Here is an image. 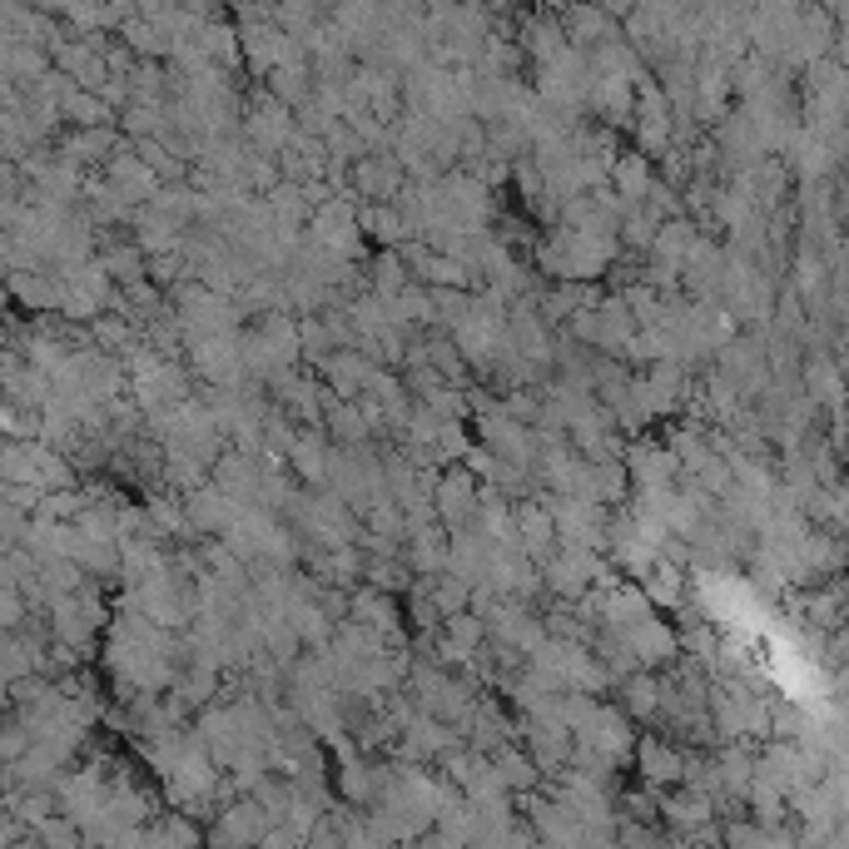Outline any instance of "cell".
Wrapping results in <instances>:
<instances>
[{"label": "cell", "mask_w": 849, "mask_h": 849, "mask_svg": "<svg viewBox=\"0 0 849 849\" xmlns=\"http://www.w3.org/2000/svg\"><path fill=\"white\" fill-rule=\"evenodd\" d=\"M309 248L338 258V264H363V234H358V209L348 199H328L309 214Z\"/></svg>", "instance_id": "1"}, {"label": "cell", "mask_w": 849, "mask_h": 849, "mask_svg": "<svg viewBox=\"0 0 849 849\" xmlns=\"http://www.w3.org/2000/svg\"><path fill=\"white\" fill-rule=\"evenodd\" d=\"M477 497H482V487L473 482V477L463 473V467H447V473H438V482H432V516H438L442 532H463L477 522Z\"/></svg>", "instance_id": "2"}, {"label": "cell", "mask_w": 849, "mask_h": 849, "mask_svg": "<svg viewBox=\"0 0 849 849\" xmlns=\"http://www.w3.org/2000/svg\"><path fill=\"white\" fill-rule=\"evenodd\" d=\"M477 428H482V447L492 452L497 463L516 467V473H532V463H537V432L522 428V422L502 418V408L487 412V418H477Z\"/></svg>", "instance_id": "3"}, {"label": "cell", "mask_w": 849, "mask_h": 849, "mask_svg": "<svg viewBox=\"0 0 849 849\" xmlns=\"http://www.w3.org/2000/svg\"><path fill=\"white\" fill-rule=\"evenodd\" d=\"M293 109H283L279 100H258L254 109L244 115V140H248V154H283L293 144Z\"/></svg>", "instance_id": "4"}, {"label": "cell", "mask_w": 849, "mask_h": 849, "mask_svg": "<svg viewBox=\"0 0 849 849\" xmlns=\"http://www.w3.org/2000/svg\"><path fill=\"white\" fill-rule=\"evenodd\" d=\"M621 467L626 477H631L636 492H671V482H676V463H671L666 447H651L646 438H636L631 447H621Z\"/></svg>", "instance_id": "5"}, {"label": "cell", "mask_w": 849, "mask_h": 849, "mask_svg": "<svg viewBox=\"0 0 849 849\" xmlns=\"http://www.w3.org/2000/svg\"><path fill=\"white\" fill-rule=\"evenodd\" d=\"M189 353H194V373L209 377L214 387H239L244 383V368H239V334L189 338Z\"/></svg>", "instance_id": "6"}, {"label": "cell", "mask_w": 849, "mask_h": 849, "mask_svg": "<svg viewBox=\"0 0 849 849\" xmlns=\"http://www.w3.org/2000/svg\"><path fill=\"white\" fill-rule=\"evenodd\" d=\"M621 641H626V651L636 656V666H666V661H676V656H681L676 631H671V626L661 621L656 612L626 626V631H621Z\"/></svg>", "instance_id": "7"}, {"label": "cell", "mask_w": 849, "mask_h": 849, "mask_svg": "<svg viewBox=\"0 0 849 849\" xmlns=\"http://www.w3.org/2000/svg\"><path fill=\"white\" fill-rule=\"evenodd\" d=\"M328 457H334V442H328V432L323 428H299L293 432V447L283 463L293 467V477H303L309 482V492H318V487H328Z\"/></svg>", "instance_id": "8"}, {"label": "cell", "mask_w": 849, "mask_h": 849, "mask_svg": "<svg viewBox=\"0 0 849 849\" xmlns=\"http://www.w3.org/2000/svg\"><path fill=\"white\" fill-rule=\"evenodd\" d=\"M512 516H516V551H522V557L527 561H547L551 551H557V532H551V512L542 502H516L512 507Z\"/></svg>", "instance_id": "9"}, {"label": "cell", "mask_w": 849, "mask_h": 849, "mask_svg": "<svg viewBox=\"0 0 849 849\" xmlns=\"http://www.w3.org/2000/svg\"><path fill=\"white\" fill-rule=\"evenodd\" d=\"M234 516H239V507L229 502L224 492H214L209 482L184 497V527H194L199 537H224V532L234 527Z\"/></svg>", "instance_id": "10"}, {"label": "cell", "mask_w": 849, "mask_h": 849, "mask_svg": "<svg viewBox=\"0 0 849 849\" xmlns=\"http://www.w3.org/2000/svg\"><path fill=\"white\" fill-rule=\"evenodd\" d=\"M606 184H612V194L621 199V205H646V194H651V184H656V170H651L646 154L626 150V154H616V160H612Z\"/></svg>", "instance_id": "11"}, {"label": "cell", "mask_w": 849, "mask_h": 849, "mask_svg": "<svg viewBox=\"0 0 849 849\" xmlns=\"http://www.w3.org/2000/svg\"><path fill=\"white\" fill-rule=\"evenodd\" d=\"M641 596H646V606L651 612H681L686 606V596H690V577H686V567H671V561H661L656 557V567H651V577L641 581Z\"/></svg>", "instance_id": "12"}, {"label": "cell", "mask_w": 849, "mask_h": 849, "mask_svg": "<svg viewBox=\"0 0 849 849\" xmlns=\"http://www.w3.org/2000/svg\"><path fill=\"white\" fill-rule=\"evenodd\" d=\"M408 283H412V274H408V264H403L398 248H377V254L368 258V293H373V299L393 303Z\"/></svg>", "instance_id": "13"}, {"label": "cell", "mask_w": 849, "mask_h": 849, "mask_svg": "<svg viewBox=\"0 0 849 849\" xmlns=\"http://www.w3.org/2000/svg\"><path fill=\"white\" fill-rule=\"evenodd\" d=\"M358 234L377 239L383 248H403L412 239V229L403 224V214L393 205H363V209H358Z\"/></svg>", "instance_id": "14"}, {"label": "cell", "mask_w": 849, "mask_h": 849, "mask_svg": "<svg viewBox=\"0 0 849 849\" xmlns=\"http://www.w3.org/2000/svg\"><path fill=\"white\" fill-rule=\"evenodd\" d=\"M700 229L690 224V219H666V224L656 229V239H651V248H646V258L651 264H666V269H676L681 274V258H686V248H690V239H696Z\"/></svg>", "instance_id": "15"}, {"label": "cell", "mask_w": 849, "mask_h": 849, "mask_svg": "<svg viewBox=\"0 0 849 849\" xmlns=\"http://www.w3.org/2000/svg\"><path fill=\"white\" fill-rule=\"evenodd\" d=\"M516 50H527L537 65L557 60V55L567 50V35H561L557 15H532V21H527V31H522V45H516Z\"/></svg>", "instance_id": "16"}, {"label": "cell", "mask_w": 849, "mask_h": 849, "mask_svg": "<svg viewBox=\"0 0 849 849\" xmlns=\"http://www.w3.org/2000/svg\"><path fill=\"white\" fill-rule=\"evenodd\" d=\"M323 428L338 438V447H368V422L363 412L353 408V403H334L328 398V408H323ZM328 438V442H334Z\"/></svg>", "instance_id": "17"}, {"label": "cell", "mask_w": 849, "mask_h": 849, "mask_svg": "<svg viewBox=\"0 0 849 849\" xmlns=\"http://www.w3.org/2000/svg\"><path fill=\"white\" fill-rule=\"evenodd\" d=\"M269 100H279L283 109H299L313 95V70L309 65H289V70H269Z\"/></svg>", "instance_id": "18"}, {"label": "cell", "mask_w": 849, "mask_h": 849, "mask_svg": "<svg viewBox=\"0 0 849 849\" xmlns=\"http://www.w3.org/2000/svg\"><path fill=\"white\" fill-rule=\"evenodd\" d=\"M184 248V234L174 224H164L154 209H144L140 214V254H150V258H170V254H179Z\"/></svg>", "instance_id": "19"}, {"label": "cell", "mask_w": 849, "mask_h": 849, "mask_svg": "<svg viewBox=\"0 0 849 849\" xmlns=\"http://www.w3.org/2000/svg\"><path fill=\"white\" fill-rule=\"evenodd\" d=\"M656 229H661V219L651 214V209L631 205L621 214V224H616V244H626L631 254H646V248H651V239H656Z\"/></svg>", "instance_id": "20"}, {"label": "cell", "mask_w": 849, "mask_h": 849, "mask_svg": "<svg viewBox=\"0 0 849 849\" xmlns=\"http://www.w3.org/2000/svg\"><path fill=\"white\" fill-rule=\"evenodd\" d=\"M264 209H269L274 224H293V229H303V219H309V205H303L299 184H274V189L264 194Z\"/></svg>", "instance_id": "21"}, {"label": "cell", "mask_w": 849, "mask_h": 849, "mask_svg": "<svg viewBox=\"0 0 849 849\" xmlns=\"http://www.w3.org/2000/svg\"><path fill=\"white\" fill-rule=\"evenodd\" d=\"M467 447H473V438H467V428L463 422H442L438 428V438H432V447H428V457H432V467H457L467 457Z\"/></svg>", "instance_id": "22"}, {"label": "cell", "mask_w": 849, "mask_h": 849, "mask_svg": "<svg viewBox=\"0 0 849 849\" xmlns=\"http://www.w3.org/2000/svg\"><path fill=\"white\" fill-rule=\"evenodd\" d=\"M363 516H368V537H377V542H403L408 537V527H403V512H398V502L393 497H377V502H368L363 507Z\"/></svg>", "instance_id": "23"}, {"label": "cell", "mask_w": 849, "mask_h": 849, "mask_svg": "<svg viewBox=\"0 0 849 849\" xmlns=\"http://www.w3.org/2000/svg\"><path fill=\"white\" fill-rule=\"evenodd\" d=\"M626 710H631V716H641V721H651V716H656L661 710V681L651 676V671H631V676H626Z\"/></svg>", "instance_id": "24"}, {"label": "cell", "mask_w": 849, "mask_h": 849, "mask_svg": "<svg viewBox=\"0 0 849 849\" xmlns=\"http://www.w3.org/2000/svg\"><path fill=\"white\" fill-rule=\"evenodd\" d=\"M428 368H432V373H438L447 387H463V383H467V363L457 358L452 338H428Z\"/></svg>", "instance_id": "25"}, {"label": "cell", "mask_w": 849, "mask_h": 849, "mask_svg": "<svg viewBox=\"0 0 849 849\" xmlns=\"http://www.w3.org/2000/svg\"><path fill=\"white\" fill-rule=\"evenodd\" d=\"M65 115H75L80 125H90V129H105L109 119H115V109L100 95H90V90H70V95H65Z\"/></svg>", "instance_id": "26"}, {"label": "cell", "mask_w": 849, "mask_h": 849, "mask_svg": "<svg viewBox=\"0 0 849 849\" xmlns=\"http://www.w3.org/2000/svg\"><path fill=\"white\" fill-rule=\"evenodd\" d=\"M641 770L651 775V780H676L686 765H681V755L671 751V745H661V741H646L641 745Z\"/></svg>", "instance_id": "27"}, {"label": "cell", "mask_w": 849, "mask_h": 849, "mask_svg": "<svg viewBox=\"0 0 849 849\" xmlns=\"http://www.w3.org/2000/svg\"><path fill=\"white\" fill-rule=\"evenodd\" d=\"M422 408L438 422H463L467 418V387H438V393L422 398Z\"/></svg>", "instance_id": "28"}, {"label": "cell", "mask_w": 849, "mask_h": 849, "mask_svg": "<svg viewBox=\"0 0 849 849\" xmlns=\"http://www.w3.org/2000/svg\"><path fill=\"white\" fill-rule=\"evenodd\" d=\"M497 408H502V418L532 428V418H537V408H542V393L537 387H507V398H497Z\"/></svg>", "instance_id": "29"}, {"label": "cell", "mask_w": 849, "mask_h": 849, "mask_svg": "<svg viewBox=\"0 0 849 849\" xmlns=\"http://www.w3.org/2000/svg\"><path fill=\"white\" fill-rule=\"evenodd\" d=\"M805 387H810V403H815V398L835 403L839 398V373L825 363V358H810V363H805Z\"/></svg>", "instance_id": "30"}, {"label": "cell", "mask_w": 849, "mask_h": 849, "mask_svg": "<svg viewBox=\"0 0 849 849\" xmlns=\"http://www.w3.org/2000/svg\"><path fill=\"white\" fill-rule=\"evenodd\" d=\"M244 184H254L258 199H264L274 184H283V174H279V164H274L269 154H244Z\"/></svg>", "instance_id": "31"}, {"label": "cell", "mask_w": 849, "mask_h": 849, "mask_svg": "<svg viewBox=\"0 0 849 849\" xmlns=\"http://www.w3.org/2000/svg\"><path fill=\"white\" fill-rule=\"evenodd\" d=\"M264 651H269L274 661H293L303 646H299V636L289 631V621H264Z\"/></svg>", "instance_id": "32"}, {"label": "cell", "mask_w": 849, "mask_h": 849, "mask_svg": "<svg viewBox=\"0 0 849 849\" xmlns=\"http://www.w3.org/2000/svg\"><path fill=\"white\" fill-rule=\"evenodd\" d=\"M567 334L577 338V344H586V348H596V344H602V318H596V309H577V313H567Z\"/></svg>", "instance_id": "33"}, {"label": "cell", "mask_w": 849, "mask_h": 849, "mask_svg": "<svg viewBox=\"0 0 849 849\" xmlns=\"http://www.w3.org/2000/svg\"><path fill=\"white\" fill-rule=\"evenodd\" d=\"M150 516H154V532H184V502L179 497H154L150 502Z\"/></svg>", "instance_id": "34"}, {"label": "cell", "mask_w": 849, "mask_h": 849, "mask_svg": "<svg viewBox=\"0 0 849 849\" xmlns=\"http://www.w3.org/2000/svg\"><path fill=\"white\" fill-rule=\"evenodd\" d=\"M819 283H825V264H819V258L805 248V254L795 258V289L800 293H819Z\"/></svg>", "instance_id": "35"}, {"label": "cell", "mask_w": 849, "mask_h": 849, "mask_svg": "<svg viewBox=\"0 0 849 849\" xmlns=\"http://www.w3.org/2000/svg\"><path fill=\"white\" fill-rule=\"evenodd\" d=\"M80 507H85V497L80 492H55V497H45L40 502V512H45V522H55V516L65 522V516H75Z\"/></svg>", "instance_id": "36"}]
</instances>
